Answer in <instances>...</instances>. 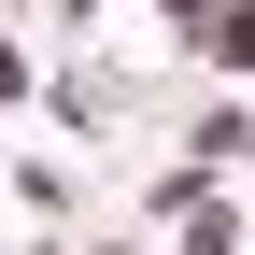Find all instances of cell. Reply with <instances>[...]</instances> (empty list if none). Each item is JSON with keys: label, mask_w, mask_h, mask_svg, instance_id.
Segmentation results:
<instances>
[{"label": "cell", "mask_w": 255, "mask_h": 255, "mask_svg": "<svg viewBox=\"0 0 255 255\" xmlns=\"http://www.w3.org/2000/svg\"><path fill=\"white\" fill-rule=\"evenodd\" d=\"M43 114H57V128H85V142H114V128H156V85H142V71H114V57H57Z\"/></svg>", "instance_id": "cell-1"}, {"label": "cell", "mask_w": 255, "mask_h": 255, "mask_svg": "<svg viewBox=\"0 0 255 255\" xmlns=\"http://www.w3.org/2000/svg\"><path fill=\"white\" fill-rule=\"evenodd\" d=\"M170 142H184V156H199V170H213V184H227V170H241V156H255V100H227V85H213V100H184V114H170Z\"/></svg>", "instance_id": "cell-2"}, {"label": "cell", "mask_w": 255, "mask_h": 255, "mask_svg": "<svg viewBox=\"0 0 255 255\" xmlns=\"http://www.w3.org/2000/svg\"><path fill=\"white\" fill-rule=\"evenodd\" d=\"M199 199H227V184H213L199 156H156V170H142V241H156V227H184Z\"/></svg>", "instance_id": "cell-3"}, {"label": "cell", "mask_w": 255, "mask_h": 255, "mask_svg": "<svg viewBox=\"0 0 255 255\" xmlns=\"http://www.w3.org/2000/svg\"><path fill=\"white\" fill-rule=\"evenodd\" d=\"M0 184H14V213H43V227H57V213H71V199H85V184H71V170H57V156H0Z\"/></svg>", "instance_id": "cell-4"}, {"label": "cell", "mask_w": 255, "mask_h": 255, "mask_svg": "<svg viewBox=\"0 0 255 255\" xmlns=\"http://www.w3.org/2000/svg\"><path fill=\"white\" fill-rule=\"evenodd\" d=\"M43 85H57V57H28L14 28H0V114H28V100H43Z\"/></svg>", "instance_id": "cell-5"}, {"label": "cell", "mask_w": 255, "mask_h": 255, "mask_svg": "<svg viewBox=\"0 0 255 255\" xmlns=\"http://www.w3.org/2000/svg\"><path fill=\"white\" fill-rule=\"evenodd\" d=\"M170 255H241V213H227V199H199V213L170 227Z\"/></svg>", "instance_id": "cell-6"}, {"label": "cell", "mask_w": 255, "mask_h": 255, "mask_svg": "<svg viewBox=\"0 0 255 255\" xmlns=\"http://www.w3.org/2000/svg\"><path fill=\"white\" fill-rule=\"evenodd\" d=\"M85 255H156V241H142V227H128V241H85Z\"/></svg>", "instance_id": "cell-7"}, {"label": "cell", "mask_w": 255, "mask_h": 255, "mask_svg": "<svg viewBox=\"0 0 255 255\" xmlns=\"http://www.w3.org/2000/svg\"><path fill=\"white\" fill-rule=\"evenodd\" d=\"M28 255H57V241H28Z\"/></svg>", "instance_id": "cell-8"}]
</instances>
